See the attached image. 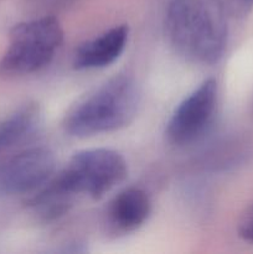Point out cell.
<instances>
[{"mask_svg":"<svg viewBox=\"0 0 253 254\" xmlns=\"http://www.w3.org/2000/svg\"><path fill=\"white\" fill-rule=\"evenodd\" d=\"M139 103L140 93L135 81L118 74L72 107L64 118L63 128L76 138L112 133L133 122Z\"/></svg>","mask_w":253,"mask_h":254,"instance_id":"cell-3","label":"cell"},{"mask_svg":"<svg viewBox=\"0 0 253 254\" xmlns=\"http://www.w3.org/2000/svg\"><path fill=\"white\" fill-rule=\"evenodd\" d=\"M62 40L61 25L51 15L15 25L0 62V71L24 76L45 68L54 60Z\"/></svg>","mask_w":253,"mask_h":254,"instance_id":"cell-4","label":"cell"},{"mask_svg":"<svg viewBox=\"0 0 253 254\" xmlns=\"http://www.w3.org/2000/svg\"><path fill=\"white\" fill-rule=\"evenodd\" d=\"M227 16L243 17L253 9V0H218Z\"/></svg>","mask_w":253,"mask_h":254,"instance_id":"cell-10","label":"cell"},{"mask_svg":"<svg viewBox=\"0 0 253 254\" xmlns=\"http://www.w3.org/2000/svg\"><path fill=\"white\" fill-rule=\"evenodd\" d=\"M45 6L49 7H61L66 6L67 4L72 1V0H40Z\"/></svg>","mask_w":253,"mask_h":254,"instance_id":"cell-12","label":"cell"},{"mask_svg":"<svg viewBox=\"0 0 253 254\" xmlns=\"http://www.w3.org/2000/svg\"><path fill=\"white\" fill-rule=\"evenodd\" d=\"M237 233L245 242L253 243V202L241 215L237 225Z\"/></svg>","mask_w":253,"mask_h":254,"instance_id":"cell-11","label":"cell"},{"mask_svg":"<svg viewBox=\"0 0 253 254\" xmlns=\"http://www.w3.org/2000/svg\"><path fill=\"white\" fill-rule=\"evenodd\" d=\"M55 156L42 146L20 151L0 165V193L22 195L41 189L55 173Z\"/></svg>","mask_w":253,"mask_h":254,"instance_id":"cell-6","label":"cell"},{"mask_svg":"<svg viewBox=\"0 0 253 254\" xmlns=\"http://www.w3.org/2000/svg\"><path fill=\"white\" fill-rule=\"evenodd\" d=\"M151 212L150 197L139 188L121 191L108 206V222L118 232H131L145 223Z\"/></svg>","mask_w":253,"mask_h":254,"instance_id":"cell-8","label":"cell"},{"mask_svg":"<svg viewBox=\"0 0 253 254\" xmlns=\"http://www.w3.org/2000/svg\"><path fill=\"white\" fill-rule=\"evenodd\" d=\"M218 84L216 79L203 81L175 108L166 126V138L173 145L188 146L200 140L216 117Z\"/></svg>","mask_w":253,"mask_h":254,"instance_id":"cell-5","label":"cell"},{"mask_svg":"<svg viewBox=\"0 0 253 254\" xmlns=\"http://www.w3.org/2000/svg\"><path fill=\"white\" fill-rule=\"evenodd\" d=\"M165 32L175 51L193 64H212L227 44V14L218 0H171Z\"/></svg>","mask_w":253,"mask_h":254,"instance_id":"cell-2","label":"cell"},{"mask_svg":"<svg viewBox=\"0 0 253 254\" xmlns=\"http://www.w3.org/2000/svg\"><path fill=\"white\" fill-rule=\"evenodd\" d=\"M123 156L111 149H89L72 156L30 200V206L45 220H55L69 211L77 198L99 200L126 178Z\"/></svg>","mask_w":253,"mask_h":254,"instance_id":"cell-1","label":"cell"},{"mask_svg":"<svg viewBox=\"0 0 253 254\" xmlns=\"http://www.w3.org/2000/svg\"><path fill=\"white\" fill-rule=\"evenodd\" d=\"M40 111L36 104H26L0 121V153L20 143L39 126Z\"/></svg>","mask_w":253,"mask_h":254,"instance_id":"cell-9","label":"cell"},{"mask_svg":"<svg viewBox=\"0 0 253 254\" xmlns=\"http://www.w3.org/2000/svg\"><path fill=\"white\" fill-rule=\"evenodd\" d=\"M129 39V27L118 25L98 36L84 41L77 47L73 56V67L78 71L106 68L123 54Z\"/></svg>","mask_w":253,"mask_h":254,"instance_id":"cell-7","label":"cell"}]
</instances>
